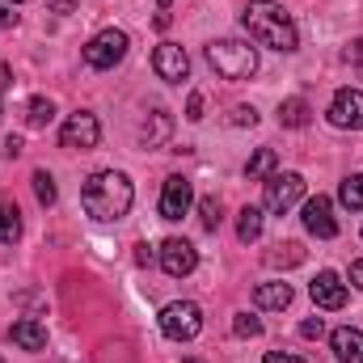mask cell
I'll use <instances>...</instances> for the list:
<instances>
[{"instance_id": "12", "label": "cell", "mask_w": 363, "mask_h": 363, "mask_svg": "<svg viewBox=\"0 0 363 363\" xmlns=\"http://www.w3.org/2000/svg\"><path fill=\"white\" fill-rule=\"evenodd\" d=\"M304 228H308L313 237H321V241H330V237H338V220H334V203H330L325 194H317V199H308V203H304Z\"/></svg>"}, {"instance_id": "19", "label": "cell", "mask_w": 363, "mask_h": 363, "mask_svg": "<svg viewBox=\"0 0 363 363\" xmlns=\"http://www.w3.org/2000/svg\"><path fill=\"white\" fill-rule=\"evenodd\" d=\"M17 237H21V211L0 203V245H13Z\"/></svg>"}, {"instance_id": "11", "label": "cell", "mask_w": 363, "mask_h": 363, "mask_svg": "<svg viewBox=\"0 0 363 363\" xmlns=\"http://www.w3.org/2000/svg\"><path fill=\"white\" fill-rule=\"evenodd\" d=\"M330 123L334 127H351L363 131V93L359 89H338L330 101Z\"/></svg>"}, {"instance_id": "24", "label": "cell", "mask_w": 363, "mask_h": 363, "mask_svg": "<svg viewBox=\"0 0 363 363\" xmlns=\"http://www.w3.org/2000/svg\"><path fill=\"white\" fill-rule=\"evenodd\" d=\"M267 262L271 267H296V262H304V250L296 241H287V245H279V254H267Z\"/></svg>"}, {"instance_id": "32", "label": "cell", "mask_w": 363, "mask_h": 363, "mask_svg": "<svg viewBox=\"0 0 363 363\" xmlns=\"http://www.w3.org/2000/svg\"><path fill=\"white\" fill-rule=\"evenodd\" d=\"M351 283L363 291V258H359V262H351Z\"/></svg>"}, {"instance_id": "18", "label": "cell", "mask_w": 363, "mask_h": 363, "mask_svg": "<svg viewBox=\"0 0 363 363\" xmlns=\"http://www.w3.org/2000/svg\"><path fill=\"white\" fill-rule=\"evenodd\" d=\"M274 165H279V157H274V148H258L254 157H250V165H245V178L250 182H262L274 174Z\"/></svg>"}, {"instance_id": "28", "label": "cell", "mask_w": 363, "mask_h": 363, "mask_svg": "<svg viewBox=\"0 0 363 363\" xmlns=\"http://www.w3.org/2000/svg\"><path fill=\"white\" fill-rule=\"evenodd\" d=\"M186 118H190V123L203 118V93H190V101H186Z\"/></svg>"}, {"instance_id": "35", "label": "cell", "mask_w": 363, "mask_h": 363, "mask_svg": "<svg viewBox=\"0 0 363 363\" xmlns=\"http://www.w3.org/2000/svg\"><path fill=\"white\" fill-rule=\"evenodd\" d=\"M135 262H140V267H148V262H152V250H148V245H140V254H135Z\"/></svg>"}, {"instance_id": "2", "label": "cell", "mask_w": 363, "mask_h": 363, "mask_svg": "<svg viewBox=\"0 0 363 363\" xmlns=\"http://www.w3.org/2000/svg\"><path fill=\"white\" fill-rule=\"evenodd\" d=\"M131 199H135L131 178L118 174V169H101V174H93V178L85 182V190H81V203H85V211H89L97 224H114V220H123V216L131 211Z\"/></svg>"}, {"instance_id": "7", "label": "cell", "mask_w": 363, "mask_h": 363, "mask_svg": "<svg viewBox=\"0 0 363 363\" xmlns=\"http://www.w3.org/2000/svg\"><path fill=\"white\" fill-rule=\"evenodd\" d=\"M97 135H101L97 118H93L89 110H77V114L64 123V131H60V148H68V152H89V148H97Z\"/></svg>"}, {"instance_id": "10", "label": "cell", "mask_w": 363, "mask_h": 363, "mask_svg": "<svg viewBox=\"0 0 363 363\" xmlns=\"http://www.w3.org/2000/svg\"><path fill=\"white\" fill-rule=\"evenodd\" d=\"M190 203H194V186L190 178H165V190H161V220H182L186 211H190Z\"/></svg>"}, {"instance_id": "16", "label": "cell", "mask_w": 363, "mask_h": 363, "mask_svg": "<svg viewBox=\"0 0 363 363\" xmlns=\"http://www.w3.org/2000/svg\"><path fill=\"white\" fill-rule=\"evenodd\" d=\"M254 300H258V308H287L291 304V283H262L254 291Z\"/></svg>"}, {"instance_id": "6", "label": "cell", "mask_w": 363, "mask_h": 363, "mask_svg": "<svg viewBox=\"0 0 363 363\" xmlns=\"http://www.w3.org/2000/svg\"><path fill=\"white\" fill-rule=\"evenodd\" d=\"M300 199H304V178H300V174H271V178H267V194H262L267 211L283 216V211H291Z\"/></svg>"}, {"instance_id": "1", "label": "cell", "mask_w": 363, "mask_h": 363, "mask_svg": "<svg viewBox=\"0 0 363 363\" xmlns=\"http://www.w3.org/2000/svg\"><path fill=\"white\" fill-rule=\"evenodd\" d=\"M241 26H245V34H250L258 47H271V51H283V55L300 47L296 21H291L287 9L274 4V0H250L245 13H241Z\"/></svg>"}, {"instance_id": "3", "label": "cell", "mask_w": 363, "mask_h": 363, "mask_svg": "<svg viewBox=\"0 0 363 363\" xmlns=\"http://www.w3.org/2000/svg\"><path fill=\"white\" fill-rule=\"evenodd\" d=\"M207 64L224 77V81H250L258 72V51L250 43H233V38H220L207 47Z\"/></svg>"}, {"instance_id": "31", "label": "cell", "mask_w": 363, "mask_h": 363, "mask_svg": "<svg viewBox=\"0 0 363 363\" xmlns=\"http://www.w3.org/2000/svg\"><path fill=\"white\" fill-rule=\"evenodd\" d=\"M267 363H304L300 355H287V351H267Z\"/></svg>"}, {"instance_id": "14", "label": "cell", "mask_w": 363, "mask_h": 363, "mask_svg": "<svg viewBox=\"0 0 363 363\" xmlns=\"http://www.w3.org/2000/svg\"><path fill=\"white\" fill-rule=\"evenodd\" d=\"M9 342L21 347V351H43L47 347V325L34 321V317H21V321L9 325Z\"/></svg>"}, {"instance_id": "4", "label": "cell", "mask_w": 363, "mask_h": 363, "mask_svg": "<svg viewBox=\"0 0 363 363\" xmlns=\"http://www.w3.org/2000/svg\"><path fill=\"white\" fill-rule=\"evenodd\" d=\"M161 334L174 342H190L203 334V308L194 300H174L161 308Z\"/></svg>"}, {"instance_id": "37", "label": "cell", "mask_w": 363, "mask_h": 363, "mask_svg": "<svg viewBox=\"0 0 363 363\" xmlns=\"http://www.w3.org/2000/svg\"><path fill=\"white\" fill-rule=\"evenodd\" d=\"M182 363H203V359H182Z\"/></svg>"}, {"instance_id": "21", "label": "cell", "mask_w": 363, "mask_h": 363, "mask_svg": "<svg viewBox=\"0 0 363 363\" xmlns=\"http://www.w3.org/2000/svg\"><path fill=\"white\" fill-rule=\"evenodd\" d=\"M51 118H55L51 97H30V106H26V123H30V127H47Z\"/></svg>"}, {"instance_id": "5", "label": "cell", "mask_w": 363, "mask_h": 363, "mask_svg": "<svg viewBox=\"0 0 363 363\" xmlns=\"http://www.w3.org/2000/svg\"><path fill=\"white\" fill-rule=\"evenodd\" d=\"M127 34L123 30H101V34H93L89 43H85V64L97 68V72H106V68H114L123 55H127Z\"/></svg>"}, {"instance_id": "9", "label": "cell", "mask_w": 363, "mask_h": 363, "mask_svg": "<svg viewBox=\"0 0 363 363\" xmlns=\"http://www.w3.org/2000/svg\"><path fill=\"white\" fill-rule=\"evenodd\" d=\"M152 68H157V77L169 81V85H182V81L190 77V60H186V51H182L178 43H161V47L152 51Z\"/></svg>"}, {"instance_id": "26", "label": "cell", "mask_w": 363, "mask_h": 363, "mask_svg": "<svg viewBox=\"0 0 363 363\" xmlns=\"http://www.w3.org/2000/svg\"><path fill=\"white\" fill-rule=\"evenodd\" d=\"M199 216H203V228H211V233H216V228H220V220H224V216H220V199H203V203H199Z\"/></svg>"}, {"instance_id": "17", "label": "cell", "mask_w": 363, "mask_h": 363, "mask_svg": "<svg viewBox=\"0 0 363 363\" xmlns=\"http://www.w3.org/2000/svg\"><path fill=\"white\" fill-rule=\"evenodd\" d=\"M308 114H313V110H308L304 97H287V101L279 106V123H283V127H308Z\"/></svg>"}, {"instance_id": "20", "label": "cell", "mask_w": 363, "mask_h": 363, "mask_svg": "<svg viewBox=\"0 0 363 363\" xmlns=\"http://www.w3.org/2000/svg\"><path fill=\"white\" fill-rule=\"evenodd\" d=\"M237 237H241L245 245L262 237V211H258V207H245V211H241V220H237Z\"/></svg>"}, {"instance_id": "34", "label": "cell", "mask_w": 363, "mask_h": 363, "mask_svg": "<svg viewBox=\"0 0 363 363\" xmlns=\"http://www.w3.org/2000/svg\"><path fill=\"white\" fill-rule=\"evenodd\" d=\"M0 26H4V30L17 26V13H13V9H0Z\"/></svg>"}, {"instance_id": "38", "label": "cell", "mask_w": 363, "mask_h": 363, "mask_svg": "<svg viewBox=\"0 0 363 363\" xmlns=\"http://www.w3.org/2000/svg\"><path fill=\"white\" fill-rule=\"evenodd\" d=\"M9 4H21V0H9Z\"/></svg>"}, {"instance_id": "30", "label": "cell", "mask_w": 363, "mask_h": 363, "mask_svg": "<svg viewBox=\"0 0 363 363\" xmlns=\"http://www.w3.org/2000/svg\"><path fill=\"white\" fill-rule=\"evenodd\" d=\"M72 9H77V0H47V13H60V17H64V13H72Z\"/></svg>"}, {"instance_id": "25", "label": "cell", "mask_w": 363, "mask_h": 363, "mask_svg": "<svg viewBox=\"0 0 363 363\" xmlns=\"http://www.w3.org/2000/svg\"><path fill=\"white\" fill-rule=\"evenodd\" d=\"M233 334H237V338H258V334H262V321L250 317V313H237V317H233Z\"/></svg>"}, {"instance_id": "36", "label": "cell", "mask_w": 363, "mask_h": 363, "mask_svg": "<svg viewBox=\"0 0 363 363\" xmlns=\"http://www.w3.org/2000/svg\"><path fill=\"white\" fill-rule=\"evenodd\" d=\"M347 60H363V38H359V43H351V51H347Z\"/></svg>"}, {"instance_id": "15", "label": "cell", "mask_w": 363, "mask_h": 363, "mask_svg": "<svg viewBox=\"0 0 363 363\" xmlns=\"http://www.w3.org/2000/svg\"><path fill=\"white\" fill-rule=\"evenodd\" d=\"M330 347H334L338 363H363V334L351 330V325L334 330V334H330Z\"/></svg>"}, {"instance_id": "33", "label": "cell", "mask_w": 363, "mask_h": 363, "mask_svg": "<svg viewBox=\"0 0 363 363\" xmlns=\"http://www.w3.org/2000/svg\"><path fill=\"white\" fill-rule=\"evenodd\" d=\"M4 152H9V157H17V152H21V140H17V135H9V140H4Z\"/></svg>"}, {"instance_id": "13", "label": "cell", "mask_w": 363, "mask_h": 363, "mask_svg": "<svg viewBox=\"0 0 363 363\" xmlns=\"http://www.w3.org/2000/svg\"><path fill=\"white\" fill-rule=\"evenodd\" d=\"M308 296H313V304H317V308L338 313V308L347 304V283H342L334 271H321L313 283H308Z\"/></svg>"}, {"instance_id": "8", "label": "cell", "mask_w": 363, "mask_h": 363, "mask_svg": "<svg viewBox=\"0 0 363 363\" xmlns=\"http://www.w3.org/2000/svg\"><path fill=\"white\" fill-rule=\"evenodd\" d=\"M194 267H199V254H194L190 241L169 237V241L161 245V271L169 274V279H186V274H194Z\"/></svg>"}, {"instance_id": "27", "label": "cell", "mask_w": 363, "mask_h": 363, "mask_svg": "<svg viewBox=\"0 0 363 363\" xmlns=\"http://www.w3.org/2000/svg\"><path fill=\"white\" fill-rule=\"evenodd\" d=\"M233 123H237V127H254V123H258L254 106H237V110H233Z\"/></svg>"}, {"instance_id": "22", "label": "cell", "mask_w": 363, "mask_h": 363, "mask_svg": "<svg viewBox=\"0 0 363 363\" xmlns=\"http://www.w3.org/2000/svg\"><path fill=\"white\" fill-rule=\"evenodd\" d=\"M338 199H342V203H347L351 211H363V174H351V178L342 182Z\"/></svg>"}, {"instance_id": "23", "label": "cell", "mask_w": 363, "mask_h": 363, "mask_svg": "<svg viewBox=\"0 0 363 363\" xmlns=\"http://www.w3.org/2000/svg\"><path fill=\"white\" fill-rule=\"evenodd\" d=\"M34 194H38V203H43V207H51V203L60 199V190H55V178H51L47 169H38V174H34Z\"/></svg>"}, {"instance_id": "29", "label": "cell", "mask_w": 363, "mask_h": 363, "mask_svg": "<svg viewBox=\"0 0 363 363\" xmlns=\"http://www.w3.org/2000/svg\"><path fill=\"white\" fill-rule=\"evenodd\" d=\"M325 334V325H321V317H308L304 325H300V338H321Z\"/></svg>"}]
</instances>
